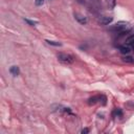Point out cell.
<instances>
[{"instance_id":"9","label":"cell","mask_w":134,"mask_h":134,"mask_svg":"<svg viewBox=\"0 0 134 134\" xmlns=\"http://www.w3.org/2000/svg\"><path fill=\"white\" fill-rule=\"evenodd\" d=\"M100 98H101V96H98V95L93 96V97H90L89 100H88V104H89V105H94L95 103H97Z\"/></svg>"},{"instance_id":"3","label":"cell","mask_w":134,"mask_h":134,"mask_svg":"<svg viewBox=\"0 0 134 134\" xmlns=\"http://www.w3.org/2000/svg\"><path fill=\"white\" fill-rule=\"evenodd\" d=\"M73 16H74V19L80 23V24H86L87 23V18L85 17L84 15H82V14H80V13H74L73 14Z\"/></svg>"},{"instance_id":"13","label":"cell","mask_w":134,"mask_h":134,"mask_svg":"<svg viewBox=\"0 0 134 134\" xmlns=\"http://www.w3.org/2000/svg\"><path fill=\"white\" fill-rule=\"evenodd\" d=\"M44 1H45V0H36V2H35V3H36V5L40 6V5H42L43 3H44Z\"/></svg>"},{"instance_id":"12","label":"cell","mask_w":134,"mask_h":134,"mask_svg":"<svg viewBox=\"0 0 134 134\" xmlns=\"http://www.w3.org/2000/svg\"><path fill=\"white\" fill-rule=\"evenodd\" d=\"M114 115H116V116H123V112H121V109H115V110H114Z\"/></svg>"},{"instance_id":"4","label":"cell","mask_w":134,"mask_h":134,"mask_svg":"<svg viewBox=\"0 0 134 134\" xmlns=\"http://www.w3.org/2000/svg\"><path fill=\"white\" fill-rule=\"evenodd\" d=\"M113 21V17H108V16H102V17L98 19V22L103 25H108Z\"/></svg>"},{"instance_id":"11","label":"cell","mask_w":134,"mask_h":134,"mask_svg":"<svg viewBox=\"0 0 134 134\" xmlns=\"http://www.w3.org/2000/svg\"><path fill=\"white\" fill-rule=\"evenodd\" d=\"M123 61L126 62V63H132L134 60H133V58L132 57H130V56H126L123 58Z\"/></svg>"},{"instance_id":"1","label":"cell","mask_w":134,"mask_h":134,"mask_svg":"<svg viewBox=\"0 0 134 134\" xmlns=\"http://www.w3.org/2000/svg\"><path fill=\"white\" fill-rule=\"evenodd\" d=\"M109 30L113 31V33H119L121 35H125L131 30V25H130L128 22L120 21V22L115 23V24L109 26Z\"/></svg>"},{"instance_id":"2","label":"cell","mask_w":134,"mask_h":134,"mask_svg":"<svg viewBox=\"0 0 134 134\" xmlns=\"http://www.w3.org/2000/svg\"><path fill=\"white\" fill-rule=\"evenodd\" d=\"M58 60L60 61L63 64H72L74 62V59L72 56L70 54H63V53H60L58 54Z\"/></svg>"},{"instance_id":"16","label":"cell","mask_w":134,"mask_h":134,"mask_svg":"<svg viewBox=\"0 0 134 134\" xmlns=\"http://www.w3.org/2000/svg\"><path fill=\"white\" fill-rule=\"evenodd\" d=\"M132 48H133V49H134V45H133V46H132Z\"/></svg>"},{"instance_id":"15","label":"cell","mask_w":134,"mask_h":134,"mask_svg":"<svg viewBox=\"0 0 134 134\" xmlns=\"http://www.w3.org/2000/svg\"><path fill=\"white\" fill-rule=\"evenodd\" d=\"M81 132H82L83 134H86V133H88V132H89V129H83Z\"/></svg>"},{"instance_id":"10","label":"cell","mask_w":134,"mask_h":134,"mask_svg":"<svg viewBox=\"0 0 134 134\" xmlns=\"http://www.w3.org/2000/svg\"><path fill=\"white\" fill-rule=\"evenodd\" d=\"M46 42L48 43L49 45H53V46H61V45H62L60 42H56V41H50V40H46Z\"/></svg>"},{"instance_id":"5","label":"cell","mask_w":134,"mask_h":134,"mask_svg":"<svg viewBox=\"0 0 134 134\" xmlns=\"http://www.w3.org/2000/svg\"><path fill=\"white\" fill-rule=\"evenodd\" d=\"M130 52H131V48H130V46L126 45V44L120 46V53H121V54H128Z\"/></svg>"},{"instance_id":"6","label":"cell","mask_w":134,"mask_h":134,"mask_svg":"<svg viewBox=\"0 0 134 134\" xmlns=\"http://www.w3.org/2000/svg\"><path fill=\"white\" fill-rule=\"evenodd\" d=\"M10 72L13 74L14 77H17L19 74V67L18 66H12L10 68Z\"/></svg>"},{"instance_id":"7","label":"cell","mask_w":134,"mask_h":134,"mask_svg":"<svg viewBox=\"0 0 134 134\" xmlns=\"http://www.w3.org/2000/svg\"><path fill=\"white\" fill-rule=\"evenodd\" d=\"M126 45H128V46H133L134 45V34L126 39Z\"/></svg>"},{"instance_id":"8","label":"cell","mask_w":134,"mask_h":134,"mask_svg":"<svg viewBox=\"0 0 134 134\" xmlns=\"http://www.w3.org/2000/svg\"><path fill=\"white\" fill-rule=\"evenodd\" d=\"M106 3L110 10H113L116 5V0H106Z\"/></svg>"},{"instance_id":"14","label":"cell","mask_w":134,"mask_h":134,"mask_svg":"<svg viewBox=\"0 0 134 134\" xmlns=\"http://www.w3.org/2000/svg\"><path fill=\"white\" fill-rule=\"evenodd\" d=\"M24 21H25V22H27V23H28L29 25H31V26H34V25H35V22H33V21L28 20V19H24Z\"/></svg>"}]
</instances>
